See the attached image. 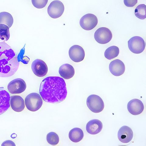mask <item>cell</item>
Returning a JSON list of instances; mask_svg holds the SVG:
<instances>
[{"instance_id": "6da1fadb", "label": "cell", "mask_w": 146, "mask_h": 146, "mask_svg": "<svg viewBox=\"0 0 146 146\" xmlns=\"http://www.w3.org/2000/svg\"><path fill=\"white\" fill-rule=\"evenodd\" d=\"M39 93L45 102L52 104L61 103L65 99L67 95L65 82L59 77H47L40 84Z\"/></svg>"}, {"instance_id": "7a4b0ae2", "label": "cell", "mask_w": 146, "mask_h": 146, "mask_svg": "<svg viewBox=\"0 0 146 146\" xmlns=\"http://www.w3.org/2000/svg\"><path fill=\"white\" fill-rule=\"evenodd\" d=\"M19 66V62L14 51L5 42H0V77L12 76Z\"/></svg>"}, {"instance_id": "3957f363", "label": "cell", "mask_w": 146, "mask_h": 146, "mask_svg": "<svg viewBox=\"0 0 146 146\" xmlns=\"http://www.w3.org/2000/svg\"><path fill=\"white\" fill-rule=\"evenodd\" d=\"M26 108L30 111H37L42 107L43 101L42 98L37 93H32L27 95L25 99Z\"/></svg>"}, {"instance_id": "277c9868", "label": "cell", "mask_w": 146, "mask_h": 146, "mask_svg": "<svg viewBox=\"0 0 146 146\" xmlns=\"http://www.w3.org/2000/svg\"><path fill=\"white\" fill-rule=\"evenodd\" d=\"M86 104L90 110L96 113L102 111L104 107L103 100L99 96L96 95L89 96L87 99Z\"/></svg>"}, {"instance_id": "5b68a950", "label": "cell", "mask_w": 146, "mask_h": 146, "mask_svg": "<svg viewBox=\"0 0 146 146\" xmlns=\"http://www.w3.org/2000/svg\"><path fill=\"white\" fill-rule=\"evenodd\" d=\"M128 46L131 52L136 54H139L144 51L145 43L142 38L136 36L131 38L128 41Z\"/></svg>"}, {"instance_id": "8992f818", "label": "cell", "mask_w": 146, "mask_h": 146, "mask_svg": "<svg viewBox=\"0 0 146 146\" xmlns=\"http://www.w3.org/2000/svg\"><path fill=\"white\" fill-rule=\"evenodd\" d=\"M64 10V6L62 3L58 0H55L50 4L47 11L50 17L54 19H56L63 15Z\"/></svg>"}, {"instance_id": "52a82bcc", "label": "cell", "mask_w": 146, "mask_h": 146, "mask_svg": "<svg viewBox=\"0 0 146 146\" xmlns=\"http://www.w3.org/2000/svg\"><path fill=\"white\" fill-rule=\"evenodd\" d=\"M94 38L99 43L105 44L109 43L112 38L111 31L106 27H102L96 31Z\"/></svg>"}, {"instance_id": "ba28073f", "label": "cell", "mask_w": 146, "mask_h": 146, "mask_svg": "<svg viewBox=\"0 0 146 146\" xmlns=\"http://www.w3.org/2000/svg\"><path fill=\"white\" fill-rule=\"evenodd\" d=\"M98 19L95 15L88 13L82 17L80 20V25L84 30L90 31L93 29L98 24Z\"/></svg>"}, {"instance_id": "9c48e42d", "label": "cell", "mask_w": 146, "mask_h": 146, "mask_svg": "<svg viewBox=\"0 0 146 146\" xmlns=\"http://www.w3.org/2000/svg\"><path fill=\"white\" fill-rule=\"evenodd\" d=\"M27 87L25 81L21 78H17L11 81L7 86L9 92L11 94H21L25 90Z\"/></svg>"}, {"instance_id": "30bf717a", "label": "cell", "mask_w": 146, "mask_h": 146, "mask_svg": "<svg viewBox=\"0 0 146 146\" xmlns=\"http://www.w3.org/2000/svg\"><path fill=\"white\" fill-rule=\"evenodd\" d=\"M31 69L36 76L42 77L44 76L48 72V68L44 61L40 59H36L32 63Z\"/></svg>"}, {"instance_id": "8fae6325", "label": "cell", "mask_w": 146, "mask_h": 146, "mask_svg": "<svg viewBox=\"0 0 146 146\" xmlns=\"http://www.w3.org/2000/svg\"><path fill=\"white\" fill-rule=\"evenodd\" d=\"M69 55L71 60L76 62H79L84 60L85 56L84 50L80 46L73 45L69 50Z\"/></svg>"}, {"instance_id": "7c38bea8", "label": "cell", "mask_w": 146, "mask_h": 146, "mask_svg": "<svg viewBox=\"0 0 146 146\" xmlns=\"http://www.w3.org/2000/svg\"><path fill=\"white\" fill-rule=\"evenodd\" d=\"M144 104L141 100L134 99L128 103L127 109L131 115H137L142 113L144 110Z\"/></svg>"}, {"instance_id": "4fadbf2b", "label": "cell", "mask_w": 146, "mask_h": 146, "mask_svg": "<svg viewBox=\"0 0 146 146\" xmlns=\"http://www.w3.org/2000/svg\"><path fill=\"white\" fill-rule=\"evenodd\" d=\"M117 136L119 140L121 142L124 143H128L133 139V132L130 127L124 126L119 130Z\"/></svg>"}, {"instance_id": "5bb4252c", "label": "cell", "mask_w": 146, "mask_h": 146, "mask_svg": "<svg viewBox=\"0 0 146 146\" xmlns=\"http://www.w3.org/2000/svg\"><path fill=\"white\" fill-rule=\"evenodd\" d=\"M10 96L3 87L0 88V115L10 107Z\"/></svg>"}, {"instance_id": "9a60e30c", "label": "cell", "mask_w": 146, "mask_h": 146, "mask_svg": "<svg viewBox=\"0 0 146 146\" xmlns=\"http://www.w3.org/2000/svg\"><path fill=\"white\" fill-rule=\"evenodd\" d=\"M109 69L112 74L119 76L124 74L125 71V66L122 61L119 59H117L110 62L109 65Z\"/></svg>"}, {"instance_id": "2e32d148", "label": "cell", "mask_w": 146, "mask_h": 146, "mask_svg": "<svg viewBox=\"0 0 146 146\" xmlns=\"http://www.w3.org/2000/svg\"><path fill=\"white\" fill-rule=\"evenodd\" d=\"M103 124L101 121L93 119L89 121L86 125V130L91 135H96L101 131L103 129Z\"/></svg>"}, {"instance_id": "e0dca14e", "label": "cell", "mask_w": 146, "mask_h": 146, "mask_svg": "<svg viewBox=\"0 0 146 146\" xmlns=\"http://www.w3.org/2000/svg\"><path fill=\"white\" fill-rule=\"evenodd\" d=\"M10 105L13 110L18 112L22 111L25 107L24 100L19 96H13L11 97Z\"/></svg>"}, {"instance_id": "ac0fdd59", "label": "cell", "mask_w": 146, "mask_h": 146, "mask_svg": "<svg viewBox=\"0 0 146 146\" xmlns=\"http://www.w3.org/2000/svg\"><path fill=\"white\" fill-rule=\"evenodd\" d=\"M59 73L61 77L66 80L70 79L75 74L74 68L71 65L66 64L61 66L59 68Z\"/></svg>"}, {"instance_id": "d6986e66", "label": "cell", "mask_w": 146, "mask_h": 146, "mask_svg": "<svg viewBox=\"0 0 146 146\" xmlns=\"http://www.w3.org/2000/svg\"><path fill=\"white\" fill-rule=\"evenodd\" d=\"M84 137L83 131L79 128H74L69 132V138L73 142L77 143L80 142L83 139Z\"/></svg>"}, {"instance_id": "ffe728a7", "label": "cell", "mask_w": 146, "mask_h": 146, "mask_svg": "<svg viewBox=\"0 0 146 146\" xmlns=\"http://www.w3.org/2000/svg\"><path fill=\"white\" fill-rule=\"evenodd\" d=\"M13 22V18L11 14L5 12L0 13V25H6L10 28Z\"/></svg>"}, {"instance_id": "44dd1931", "label": "cell", "mask_w": 146, "mask_h": 146, "mask_svg": "<svg viewBox=\"0 0 146 146\" xmlns=\"http://www.w3.org/2000/svg\"><path fill=\"white\" fill-rule=\"evenodd\" d=\"M119 53V48L115 46H112L106 50L104 52V56L108 60H111L117 57Z\"/></svg>"}, {"instance_id": "7402d4cb", "label": "cell", "mask_w": 146, "mask_h": 146, "mask_svg": "<svg viewBox=\"0 0 146 146\" xmlns=\"http://www.w3.org/2000/svg\"><path fill=\"white\" fill-rule=\"evenodd\" d=\"M136 17L141 20H144L146 18V6L144 4L139 5L135 10Z\"/></svg>"}, {"instance_id": "603a6c76", "label": "cell", "mask_w": 146, "mask_h": 146, "mask_svg": "<svg viewBox=\"0 0 146 146\" xmlns=\"http://www.w3.org/2000/svg\"><path fill=\"white\" fill-rule=\"evenodd\" d=\"M10 37L9 27L5 25H0V39L4 41H6L9 40Z\"/></svg>"}, {"instance_id": "cb8c5ba5", "label": "cell", "mask_w": 146, "mask_h": 146, "mask_svg": "<svg viewBox=\"0 0 146 146\" xmlns=\"http://www.w3.org/2000/svg\"><path fill=\"white\" fill-rule=\"evenodd\" d=\"M46 139L49 144L56 145L59 142V138L58 135L54 132H50L47 135Z\"/></svg>"}, {"instance_id": "d4e9b609", "label": "cell", "mask_w": 146, "mask_h": 146, "mask_svg": "<svg viewBox=\"0 0 146 146\" xmlns=\"http://www.w3.org/2000/svg\"><path fill=\"white\" fill-rule=\"evenodd\" d=\"M48 0H31L33 5L38 9H42L46 6Z\"/></svg>"}, {"instance_id": "484cf974", "label": "cell", "mask_w": 146, "mask_h": 146, "mask_svg": "<svg viewBox=\"0 0 146 146\" xmlns=\"http://www.w3.org/2000/svg\"><path fill=\"white\" fill-rule=\"evenodd\" d=\"M124 4L128 7H132L135 6L138 3V0H124Z\"/></svg>"}, {"instance_id": "4316f807", "label": "cell", "mask_w": 146, "mask_h": 146, "mask_svg": "<svg viewBox=\"0 0 146 146\" xmlns=\"http://www.w3.org/2000/svg\"><path fill=\"white\" fill-rule=\"evenodd\" d=\"M15 145L14 143L13 142V141L11 140H6V141H5L4 142L2 143V146H15Z\"/></svg>"}]
</instances>
